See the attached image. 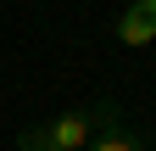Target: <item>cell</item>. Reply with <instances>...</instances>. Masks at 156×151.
<instances>
[{"label": "cell", "instance_id": "cell-1", "mask_svg": "<svg viewBox=\"0 0 156 151\" xmlns=\"http://www.w3.org/2000/svg\"><path fill=\"white\" fill-rule=\"evenodd\" d=\"M39 134H45V151H84L95 140V106H67L56 112V118L39 123Z\"/></svg>", "mask_w": 156, "mask_h": 151}, {"label": "cell", "instance_id": "cell-2", "mask_svg": "<svg viewBox=\"0 0 156 151\" xmlns=\"http://www.w3.org/2000/svg\"><path fill=\"white\" fill-rule=\"evenodd\" d=\"M151 39H156V0H128V6L117 11V45L145 50Z\"/></svg>", "mask_w": 156, "mask_h": 151}, {"label": "cell", "instance_id": "cell-3", "mask_svg": "<svg viewBox=\"0 0 156 151\" xmlns=\"http://www.w3.org/2000/svg\"><path fill=\"white\" fill-rule=\"evenodd\" d=\"M84 151H151V145L134 134L123 118H112V123H101V129H95V140H89Z\"/></svg>", "mask_w": 156, "mask_h": 151}]
</instances>
